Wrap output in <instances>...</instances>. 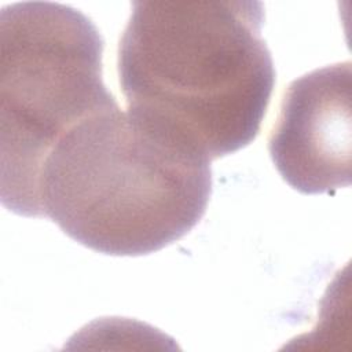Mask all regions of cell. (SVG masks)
Instances as JSON below:
<instances>
[{
	"instance_id": "cell-4",
	"label": "cell",
	"mask_w": 352,
	"mask_h": 352,
	"mask_svg": "<svg viewBox=\"0 0 352 352\" xmlns=\"http://www.w3.org/2000/svg\"><path fill=\"white\" fill-rule=\"evenodd\" d=\"M351 62L316 69L285 91L268 150L282 179L302 194L351 184Z\"/></svg>"
},
{
	"instance_id": "cell-2",
	"label": "cell",
	"mask_w": 352,
	"mask_h": 352,
	"mask_svg": "<svg viewBox=\"0 0 352 352\" xmlns=\"http://www.w3.org/2000/svg\"><path fill=\"white\" fill-rule=\"evenodd\" d=\"M210 192L205 155L118 104L65 133L40 179L43 217L109 256H144L182 239Z\"/></svg>"
},
{
	"instance_id": "cell-3",
	"label": "cell",
	"mask_w": 352,
	"mask_h": 352,
	"mask_svg": "<svg viewBox=\"0 0 352 352\" xmlns=\"http://www.w3.org/2000/svg\"><path fill=\"white\" fill-rule=\"evenodd\" d=\"M104 41L80 10L22 1L0 12L1 204L43 217L40 179L52 148L87 117L117 106L102 78Z\"/></svg>"
},
{
	"instance_id": "cell-1",
	"label": "cell",
	"mask_w": 352,
	"mask_h": 352,
	"mask_svg": "<svg viewBox=\"0 0 352 352\" xmlns=\"http://www.w3.org/2000/svg\"><path fill=\"white\" fill-rule=\"evenodd\" d=\"M261 1H133L118 44L128 111L209 161L260 132L275 85Z\"/></svg>"
}]
</instances>
